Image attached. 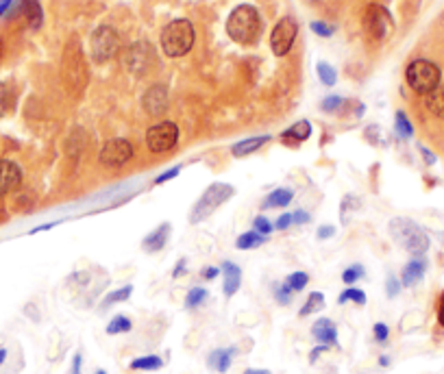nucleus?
I'll return each instance as SVG.
<instances>
[{
  "label": "nucleus",
  "instance_id": "nucleus-54",
  "mask_svg": "<svg viewBox=\"0 0 444 374\" xmlns=\"http://www.w3.org/2000/svg\"><path fill=\"white\" fill-rule=\"evenodd\" d=\"M438 322L444 327V294H442V298L438 303Z\"/></svg>",
  "mask_w": 444,
  "mask_h": 374
},
{
  "label": "nucleus",
  "instance_id": "nucleus-37",
  "mask_svg": "<svg viewBox=\"0 0 444 374\" xmlns=\"http://www.w3.org/2000/svg\"><path fill=\"white\" fill-rule=\"evenodd\" d=\"M364 274H366V268H364V266H361V264H353V266H349L347 270L342 272V281L347 283V285H353V283L359 281Z\"/></svg>",
  "mask_w": 444,
  "mask_h": 374
},
{
  "label": "nucleus",
  "instance_id": "nucleus-50",
  "mask_svg": "<svg viewBox=\"0 0 444 374\" xmlns=\"http://www.w3.org/2000/svg\"><path fill=\"white\" fill-rule=\"evenodd\" d=\"M218 274H220V270H218V268H213V266H207V268H203V270H201V276H203L205 281H213Z\"/></svg>",
  "mask_w": 444,
  "mask_h": 374
},
{
  "label": "nucleus",
  "instance_id": "nucleus-1",
  "mask_svg": "<svg viewBox=\"0 0 444 374\" xmlns=\"http://www.w3.org/2000/svg\"><path fill=\"white\" fill-rule=\"evenodd\" d=\"M261 15L253 5H238L227 18V35L240 46H253L261 37Z\"/></svg>",
  "mask_w": 444,
  "mask_h": 374
},
{
  "label": "nucleus",
  "instance_id": "nucleus-39",
  "mask_svg": "<svg viewBox=\"0 0 444 374\" xmlns=\"http://www.w3.org/2000/svg\"><path fill=\"white\" fill-rule=\"evenodd\" d=\"M372 337L377 344H388V337H390V327L386 322H375V327H372Z\"/></svg>",
  "mask_w": 444,
  "mask_h": 374
},
{
  "label": "nucleus",
  "instance_id": "nucleus-40",
  "mask_svg": "<svg viewBox=\"0 0 444 374\" xmlns=\"http://www.w3.org/2000/svg\"><path fill=\"white\" fill-rule=\"evenodd\" d=\"M401 287H403L401 281L394 274H390L386 279V294H388V298H397L401 294Z\"/></svg>",
  "mask_w": 444,
  "mask_h": 374
},
{
  "label": "nucleus",
  "instance_id": "nucleus-32",
  "mask_svg": "<svg viewBox=\"0 0 444 374\" xmlns=\"http://www.w3.org/2000/svg\"><path fill=\"white\" fill-rule=\"evenodd\" d=\"M209 298V291L205 287H192L188 291V296H186V309H199L205 300Z\"/></svg>",
  "mask_w": 444,
  "mask_h": 374
},
{
  "label": "nucleus",
  "instance_id": "nucleus-27",
  "mask_svg": "<svg viewBox=\"0 0 444 374\" xmlns=\"http://www.w3.org/2000/svg\"><path fill=\"white\" fill-rule=\"evenodd\" d=\"M131 329H133V322H131L129 316L124 314H118L113 316L109 322H107V335H124V333H131Z\"/></svg>",
  "mask_w": 444,
  "mask_h": 374
},
{
  "label": "nucleus",
  "instance_id": "nucleus-41",
  "mask_svg": "<svg viewBox=\"0 0 444 374\" xmlns=\"http://www.w3.org/2000/svg\"><path fill=\"white\" fill-rule=\"evenodd\" d=\"M342 105H344V99H340V96H329V99L322 101L320 109L327 111V113H336Z\"/></svg>",
  "mask_w": 444,
  "mask_h": 374
},
{
  "label": "nucleus",
  "instance_id": "nucleus-6",
  "mask_svg": "<svg viewBox=\"0 0 444 374\" xmlns=\"http://www.w3.org/2000/svg\"><path fill=\"white\" fill-rule=\"evenodd\" d=\"M63 76L68 78V87L74 92V96H81L85 92L88 85V66H85V57L81 53V46L74 40L68 51L63 53Z\"/></svg>",
  "mask_w": 444,
  "mask_h": 374
},
{
  "label": "nucleus",
  "instance_id": "nucleus-18",
  "mask_svg": "<svg viewBox=\"0 0 444 374\" xmlns=\"http://www.w3.org/2000/svg\"><path fill=\"white\" fill-rule=\"evenodd\" d=\"M242 285V270L233 262L222 264V291L227 298H231Z\"/></svg>",
  "mask_w": 444,
  "mask_h": 374
},
{
  "label": "nucleus",
  "instance_id": "nucleus-21",
  "mask_svg": "<svg viewBox=\"0 0 444 374\" xmlns=\"http://www.w3.org/2000/svg\"><path fill=\"white\" fill-rule=\"evenodd\" d=\"M294 198V189L290 187H279L274 192H270L268 196L264 198V203H261V207L264 209H279V207H288Z\"/></svg>",
  "mask_w": 444,
  "mask_h": 374
},
{
  "label": "nucleus",
  "instance_id": "nucleus-60",
  "mask_svg": "<svg viewBox=\"0 0 444 374\" xmlns=\"http://www.w3.org/2000/svg\"><path fill=\"white\" fill-rule=\"evenodd\" d=\"M305 3H316V0H305Z\"/></svg>",
  "mask_w": 444,
  "mask_h": 374
},
{
  "label": "nucleus",
  "instance_id": "nucleus-57",
  "mask_svg": "<svg viewBox=\"0 0 444 374\" xmlns=\"http://www.w3.org/2000/svg\"><path fill=\"white\" fill-rule=\"evenodd\" d=\"M379 366H381V368H388V366H390V357H388V355H379Z\"/></svg>",
  "mask_w": 444,
  "mask_h": 374
},
{
  "label": "nucleus",
  "instance_id": "nucleus-26",
  "mask_svg": "<svg viewBox=\"0 0 444 374\" xmlns=\"http://www.w3.org/2000/svg\"><path fill=\"white\" fill-rule=\"evenodd\" d=\"M266 235H259L257 231H249V233H242L238 239H236V248L238 250H253V248H259L266 244Z\"/></svg>",
  "mask_w": 444,
  "mask_h": 374
},
{
  "label": "nucleus",
  "instance_id": "nucleus-7",
  "mask_svg": "<svg viewBox=\"0 0 444 374\" xmlns=\"http://www.w3.org/2000/svg\"><path fill=\"white\" fill-rule=\"evenodd\" d=\"M179 126L172 120H161L157 124H153L146 131V146L148 151L159 155V153H168L179 144Z\"/></svg>",
  "mask_w": 444,
  "mask_h": 374
},
{
  "label": "nucleus",
  "instance_id": "nucleus-23",
  "mask_svg": "<svg viewBox=\"0 0 444 374\" xmlns=\"http://www.w3.org/2000/svg\"><path fill=\"white\" fill-rule=\"evenodd\" d=\"M129 368L138 372H157L163 368V359L159 355H142V357H135V359L129 364Z\"/></svg>",
  "mask_w": 444,
  "mask_h": 374
},
{
  "label": "nucleus",
  "instance_id": "nucleus-24",
  "mask_svg": "<svg viewBox=\"0 0 444 374\" xmlns=\"http://www.w3.org/2000/svg\"><path fill=\"white\" fill-rule=\"evenodd\" d=\"M24 18L28 22L31 28H40L42 22H44V11H42V5L40 0H26L24 3Z\"/></svg>",
  "mask_w": 444,
  "mask_h": 374
},
{
  "label": "nucleus",
  "instance_id": "nucleus-42",
  "mask_svg": "<svg viewBox=\"0 0 444 374\" xmlns=\"http://www.w3.org/2000/svg\"><path fill=\"white\" fill-rule=\"evenodd\" d=\"M311 31H314V33H316V35H320V37H331L336 28H334L331 24L316 20V22H311Z\"/></svg>",
  "mask_w": 444,
  "mask_h": 374
},
{
  "label": "nucleus",
  "instance_id": "nucleus-52",
  "mask_svg": "<svg viewBox=\"0 0 444 374\" xmlns=\"http://www.w3.org/2000/svg\"><path fill=\"white\" fill-rule=\"evenodd\" d=\"M57 222H48V224H42V226H35V229H31V235H35V233H42V231H51L55 229Z\"/></svg>",
  "mask_w": 444,
  "mask_h": 374
},
{
  "label": "nucleus",
  "instance_id": "nucleus-47",
  "mask_svg": "<svg viewBox=\"0 0 444 374\" xmlns=\"http://www.w3.org/2000/svg\"><path fill=\"white\" fill-rule=\"evenodd\" d=\"M334 235H336V226H331V224H322V226H318V231H316L318 239H327V237H334Z\"/></svg>",
  "mask_w": 444,
  "mask_h": 374
},
{
  "label": "nucleus",
  "instance_id": "nucleus-3",
  "mask_svg": "<svg viewBox=\"0 0 444 374\" xmlns=\"http://www.w3.org/2000/svg\"><path fill=\"white\" fill-rule=\"evenodd\" d=\"M390 235L399 246L412 257H422L429 250V237L420 226L409 218H394L390 220Z\"/></svg>",
  "mask_w": 444,
  "mask_h": 374
},
{
  "label": "nucleus",
  "instance_id": "nucleus-51",
  "mask_svg": "<svg viewBox=\"0 0 444 374\" xmlns=\"http://www.w3.org/2000/svg\"><path fill=\"white\" fill-rule=\"evenodd\" d=\"M186 266H188L186 259H179V264H176V266H174V270H172V276H174V279H179V276L186 272Z\"/></svg>",
  "mask_w": 444,
  "mask_h": 374
},
{
  "label": "nucleus",
  "instance_id": "nucleus-43",
  "mask_svg": "<svg viewBox=\"0 0 444 374\" xmlns=\"http://www.w3.org/2000/svg\"><path fill=\"white\" fill-rule=\"evenodd\" d=\"M181 174V166H172V168H168L163 174H159V176H155V185H163V183H168V181H172V178H176Z\"/></svg>",
  "mask_w": 444,
  "mask_h": 374
},
{
  "label": "nucleus",
  "instance_id": "nucleus-31",
  "mask_svg": "<svg viewBox=\"0 0 444 374\" xmlns=\"http://www.w3.org/2000/svg\"><path fill=\"white\" fill-rule=\"evenodd\" d=\"M359 207H361V201L357 196H353V194L344 196L342 203H340V222L342 224H349L351 216L355 214V211H359Z\"/></svg>",
  "mask_w": 444,
  "mask_h": 374
},
{
  "label": "nucleus",
  "instance_id": "nucleus-46",
  "mask_svg": "<svg viewBox=\"0 0 444 374\" xmlns=\"http://www.w3.org/2000/svg\"><path fill=\"white\" fill-rule=\"evenodd\" d=\"M292 226V214H281L274 220V231H286Z\"/></svg>",
  "mask_w": 444,
  "mask_h": 374
},
{
  "label": "nucleus",
  "instance_id": "nucleus-12",
  "mask_svg": "<svg viewBox=\"0 0 444 374\" xmlns=\"http://www.w3.org/2000/svg\"><path fill=\"white\" fill-rule=\"evenodd\" d=\"M155 61V48L148 42H135L126 48L124 53V66L133 74H144L151 63Z\"/></svg>",
  "mask_w": 444,
  "mask_h": 374
},
{
  "label": "nucleus",
  "instance_id": "nucleus-45",
  "mask_svg": "<svg viewBox=\"0 0 444 374\" xmlns=\"http://www.w3.org/2000/svg\"><path fill=\"white\" fill-rule=\"evenodd\" d=\"M81 372H83V352L76 350V352L72 355V362H70L68 374H81Z\"/></svg>",
  "mask_w": 444,
  "mask_h": 374
},
{
  "label": "nucleus",
  "instance_id": "nucleus-13",
  "mask_svg": "<svg viewBox=\"0 0 444 374\" xmlns=\"http://www.w3.org/2000/svg\"><path fill=\"white\" fill-rule=\"evenodd\" d=\"M168 105H170V94H168V87L163 83H155L153 87H148L142 96V107L151 118L166 116Z\"/></svg>",
  "mask_w": 444,
  "mask_h": 374
},
{
  "label": "nucleus",
  "instance_id": "nucleus-56",
  "mask_svg": "<svg viewBox=\"0 0 444 374\" xmlns=\"http://www.w3.org/2000/svg\"><path fill=\"white\" fill-rule=\"evenodd\" d=\"M11 3H13V0H0V15H3L11 7Z\"/></svg>",
  "mask_w": 444,
  "mask_h": 374
},
{
  "label": "nucleus",
  "instance_id": "nucleus-19",
  "mask_svg": "<svg viewBox=\"0 0 444 374\" xmlns=\"http://www.w3.org/2000/svg\"><path fill=\"white\" fill-rule=\"evenodd\" d=\"M425 270H427V262L422 257H414L412 262L405 264L403 272H401V285L403 287H414L422 276H425Z\"/></svg>",
  "mask_w": 444,
  "mask_h": 374
},
{
  "label": "nucleus",
  "instance_id": "nucleus-58",
  "mask_svg": "<svg viewBox=\"0 0 444 374\" xmlns=\"http://www.w3.org/2000/svg\"><path fill=\"white\" fill-rule=\"evenodd\" d=\"M5 359H7V350H5V348H0V368H3Z\"/></svg>",
  "mask_w": 444,
  "mask_h": 374
},
{
  "label": "nucleus",
  "instance_id": "nucleus-8",
  "mask_svg": "<svg viewBox=\"0 0 444 374\" xmlns=\"http://www.w3.org/2000/svg\"><path fill=\"white\" fill-rule=\"evenodd\" d=\"M120 37L111 26H98L90 37V51L96 63H107L118 55Z\"/></svg>",
  "mask_w": 444,
  "mask_h": 374
},
{
  "label": "nucleus",
  "instance_id": "nucleus-10",
  "mask_svg": "<svg viewBox=\"0 0 444 374\" xmlns=\"http://www.w3.org/2000/svg\"><path fill=\"white\" fill-rule=\"evenodd\" d=\"M364 28L377 42H384L386 37H390V33L394 31V20H392L390 11L384 5H377V3L368 5L366 13H364Z\"/></svg>",
  "mask_w": 444,
  "mask_h": 374
},
{
  "label": "nucleus",
  "instance_id": "nucleus-25",
  "mask_svg": "<svg viewBox=\"0 0 444 374\" xmlns=\"http://www.w3.org/2000/svg\"><path fill=\"white\" fill-rule=\"evenodd\" d=\"M425 107L429 109L436 118H444V87L442 85L425 96Z\"/></svg>",
  "mask_w": 444,
  "mask_h": 374
},
{
  "label": "nucleus",
  "instance_id": "nucleus-5",
  "mask_svg": "<svg viewBox=\"0 0 444 374\" xmlns=\"http://www.w3.org/2000/svg\"><path fill=\"white\" fill-rule=\"evenodd\" d=\"M405 80L416 94L427 96V94H431L436 87H440L442 72L429 59H414L405 70Z\"/></svg>",
  "mask_w": 444,
  "mask_h": 374
},
{
  "label": "nucleus",
  "instance_id": "nucleus-55",
  "mask_svg": "<svg viewBox=\"0 0 444 374\" xmlns=\"http://www.w3.org/2000/svg\"><path fill=\"white\" fill-rule=\"evenodd\" d=\"M244 374H272L270 370H264V368H249Z\"/></svg>",
  "mask_w": 444,
  "mask_h": 374
},
{
  "label": "nucleus",
  "instance_id": "nucleus-33",
  "mask_svg": "<svg viewBox=\"0 0 444 374\" xmlns=\"http://www.w3.org/2000/svg\"><path fill=\"white\" fill-rule=\"evenodd\" d=\"M272 298L277 305H281V307H288L294 298V291L286 285V283H272Z\"/></svg>",
  "mask_w": 444,
  "mask_h": 374
},
{
  "label": "nucleus",
  "instance_id": "nucleus-2",
  "mask_svg": "<svg viewBox=\"0 0 444 374\" xmlns=\"http://www.w3.org/2000/svg\"><path fill=\"white\" fill-rule=\"evenodd\" d=\"M194 42H196L194 24L186 18H179V20H172L170 24H166L161 31V37H159L161 51L170 59L186 57L194 48Z\"/></svg>",
  "mask_w": 444,
  "mask_h": 374
},
{
  "label": "nucleus",
  "instance_id": "nucleus-36",
  "mask_svg": "<svg viewBox=\"0 0 444 374\" xmlns=\"http://www.w3.org/2000/svg\"><path fill=\"white\" fill-rule=\"evenodd\" d=\"M316 72H318V78L322 80L324 85H329V87H331V85H336V80H338V72H336L331 66H329V63L320 61L318 66H316Z\"/></svg>",
  "mask_w": 444,
  "mask_h": 374
},
{
  "label": "nucleus",
  "instance_id": "nucleus-38",
  "mask_svg": "<svg viewBox=\"0 0 444 374\" xmlns=\"http://www.w3.org/2000/svg\"><path fill=\"white\" fill-rule=\"evenodd\" d=\"M253 231H257L259 235H266L268 237L274 231V222H270L266 216H257L253 220Z\"/></svg>",
  "mask_w": 444,
  "mask_h": 374
},
{
  "label": "nucleus",
  "instance_id": "nucleus-17",
  "mask_svg": "<svg viewBox=\"0 0 444 374\" xmlns=\"http://www.w3.org/2000/svg\"><path fill=\"white\" fill-rule=\"evenodd\" d=\"M238 355V346H224V348H213L207 357V366L213 370V372H229V368H231L233 364V357Z\"/></svg>",
  "mask_w": 444,
  "mask_h": 374
},
{
  "label": "nucleus",
  "instance_id": "nucleus-44",
  "mask_svg": "<svg viewBox=\"0 0 444 374\" xmlns=\"http://www.w3.org/2000/svg\"><path fill=\"white\" fill-rule=\"evenodd\" d=\"M9 109V87L0 80V118L5 116Z\"/></svg>",
  "mask_w": 444,
  "mask_h": 374
},
{
  "label": "nucleus",
  "instance_id": "nucleus-48",
  "mask_svg": "<svg viewBox=\"0 0 444 374\" xmlns=\"http://www.w3.org/2000/svg\"><path fill=\"white\" fill-rule=\"evenodd\" d=\"M309 220H311V216L307 214V211H303V209L294 211V214H292V224H296V226H299V224H307Z\"/></svg>",
  "mask_w": 444,
  "mask_h": 374
},
{
  "label": "nucleus",
  "instance_id": "nucleus-35",
  "mask_svg": "<svg viewBox=\"0 0 444 374\" xmlns=\"http://www.w3.org/2000/svg\"><path fill=\"white\" fill-rule=\"evenodd\" d=\"M394 126H397V135L403 137V139L414 135V126H412V122L407 120V116L403 111H397V116H394Z\"/></svg>",
  "mask_w": 444,
  "mask_h": 374
},
{
  "label": "nucleus",
  "instance_id": "nucleus-28",
  "mask_svg": "<svg viewBox=\"0 0 444 374\" xmlns=\"http://www.w3.org/2000/svg\"><path fill=\"white\" fill-rule=\"evenodd\" d=\"M131 294H133V285H122V287H118V289H113V291H109V294L103 298L101 309L105 312V309H109V307H113V305L124 303V300L131 298Z\"/></svg>",
  "mask_w": 444,
  "mask_h": 374
},
{
  "label": "nucleus",
  "instance_id": "nucleus-49",
  "mask_svg": "<svg viewBox=\"0 0 444 374\" xmlns=\"http://www.w3.org/2000/svg\"><path fill=\"white\" fill-rule=\"evenodd\" d=\"M329 350V346H322V344H318V346H314L309 350V364H316L318 362V357L322 355V352H327Z\"/></svg>",
  "mask_w": 444,
  "mask_h": 374
},
{
  "label": "nucleus",
  "instance_id": "nucleus-29",
  "mask_svg": "<svg viewBox=\"0 0 444 374\" xmlns=\"http://www.w3.org/2000/svg\"><path fill=\"white\" fill-rule=\"evenodd\" d=\"M366 291L364 289H359V287H353L349 285L347 289H342L340 291V296H338V305H347V303H355V305H361L364 307L366 305Z\"/></svg>",
  "mask_w": 444,
  "mask_h": 374
},
{
  "label": "nucleus",
  "instance_id": "nucleus-15",
  "mask_svg": "<svg viewBox=\"0 0 444 374\" xmlns=\"http://www.w3.org/2000/svg\"><path fill=\"white\" fill-rule=\"evenodd\" d=\"M311 337H314L318 344L329 346V348H338V327L331 318H318L314 324H311Z\"/></svg>",
  "mask_w": 444,
  "mask_h": 374
},
{
  "label": "nucleus",
  "instance_id": "nucleus-20",
  "mask_svg": "<svg viewBox=\"0 0 444 374\" xmlns=\"http://www.w3.org/2000/svg\"><path fill=\"white\" fill-rule=\"evenodd\" d=\"M270 142V135H259V137H246V139H242V142H238V144H233L231 146V153H233V157H246V155H253V153H257L259 148H264V146Z\"/></svg>",
  "mask_w": 444,
  "mask_h": 374
},
{
  "label": "nucleus",
  "instance_id": "nucleus-22",
  "mask_svg": "<svg viewBox=\"0 0 444 374\" xmlns=\"http://www.w3.org/2000/svg\"><path fill=\"white\" fill-rule=\"evenodd\" d=\"M286 142H294V144H303V142H307L309 137H311V124H309V120H299L296 124H292L290 128H286L283 131V135H281Z\"/></svg>",
  "mask_w": 444,
  "mask_h": 374
},
{
  "label": "nucleus",
  "instance_id": "nucleus-59",
  "mask_svg": "<svg viewBox=\"0 0 444 374\" xmlns=\"http://www.w3.org/2000/svg\"><path fill=\"white\" fill-rule=\"evenodd\" d=\"M94 374H107V370H103V368H101V370H96Z\"/></svg>",
  "mask_w": 444,
  "mask_h": 374
},
{
  "label": "nucleus",
  "instance_id": "nucleus-53",
  "mask_svg": "<svg viewBox=\"0 0 444 374\" xmlns=\"http://www.w3.org/2000/svg\"><path fill=\"white\" fill-rule=\"evenodd\" d=\"M420 153H422L425 161H427V164H429V166H434V164H436V157H434V153H431V151H427L425 146H420Z\"/></svg>",
  "mask_w": 444,
  "mask_h": 374
},
{
  "label": "nucleus",
  "instance_id": "nucleus-30",
  "mask_svg": "<svg viewBox=\"0 0 444 374\" xmlns=\"http://www.w3.org/2000/svg\"><path fill=\"white\" fill-rule=\"evenodd\" d=\"M322 307H324L322 291H311V294L307 296V300H305V305L301 307L299 316H301V318H307V316L316 314V312H322Z\"/></svg>",
  "mask_w": 444,
  "mask_h": 374
},
{
  "label": "nucleus",
  "instance_id": "nucleus-11",
  "mask_svg": "<svg viewBox=\"0 0 444 374\" xmlns=\"http://www.w3.org/2000/svg\"><path fill=\"white\" fill-rule=\"evenodd\" d=\"M133 155H135L133 144L122 137H113V139L105 142L101 155H98V161H101V166H105V168H122L124 164H129V161L133 159Z\"/></svg>",
  "mask_w": 444,
  "mask_h": 374
},
{
  "label": "nucleus",
  "instance_id": "nucleus-34",
  "mask_svg": "<svg viewBox=\"0 0 444 374\" xmlns=\"http://www.w3.org/2000/svg\"><path fill=\"white\" fill-rule=\"evenodd\" d=\"M294 294L296 291H303L305 287H307V283H309V274L307 272H303V270H299V272H292V274H288L286 276V281H283Z\"/></svg>",
  "mask_w": 444,
  "mask_h": 374
},
{
  "label": "nucleus",
  "instance_id": "nucleus-16",
  "mask_svg": "<svg viewBox=\"0 0 444 374\" xmlns=\"http://www.w3.org/2000/svg\"><path fill=\"white\" fill-rule=\"evenodd\" d=\"M170 233H172V226L168 222H161L155 231H151L142 239V250L148 253V255L163 250V248H166L168 239H170Z\"/></svg>",
  "mask_w": 444,
  "mask_h": 374
},
{
  "label": "nucleus",
  "instance_id": "nucleus-14",
  "mask_svg": "<svg viewBox=\"0 0 444 374\" xmlns=\"http://www.w3.org/2000/svg\"><path fill=\"white\" fill-rule=\"evenodd\" d=\"M22 183V168L11 159H0V196L18 189Z\"/></svg>",
  "mask_w": 444,
  "mask_h": 374
},
{
  "label": "nucleus",
  "instance_id": "nucleus-4",
  "mask_svg": "<svg viewBox=\"0 0 444 374\" xmlns=\"http://www.w3.org/2000/svg\"><path fill=\"white\" fill-rule=\"evenodd\" d=\"M233 194H236V187H233L231 183H222V181L211 183V185L201 194V198L194 203L192 214H190V222H192V224L205 222L209 216L216 214L218 207H222L227 201H231Z\"/></svg>",
  "mask_w": 444,
  "mask_h": 374
},
{
  "label": "nucleus",
  "instance_id": "nucleus-9",
  "mask_svg": "<svg viewBox=\"0 0 444 374\" xmlns=\"http://www.w3.org/2000/svg\"><path fill=\"white\" fill-rule=\"evenodd\" d=\"M296 35H299V22H296L292 15H283L279 20L270 33V51L274 57H286L292 46L296 42Z\"/></svg>",
  "mask_w": 444,
  "mask_h": 374
}]
</instances>
